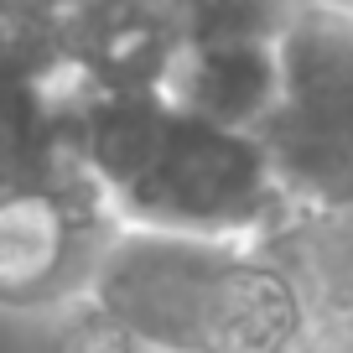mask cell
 <instances>
[{"instance_id": "cell-4", "label": "cell", "mask_w": 353, "mask_h": 353, "mask_svg": "<svg viewBox=\"0 0 353 353\" xmlns=\"http://www.w3.org/2000/svg\"><path fill=\"white\" fill-rule=\"evenodd\" d=\"M63 353H135V343L125 338L104 312H88V317L63 338Z\"/></svg>"}, {"instance_id": "cell-3", "label": "cell", "mask_w": 353, "mask_h": 353, "mask_svg": "<svg viewBox=\"0 0 353 353\" xmlns=\"http://www.w3.org/2000/svg\"><path fill=\"white\" fill-rule=\"evenodd\" d=\"M110 223L83 188L0 192V307H32L73 281L88 234Z\"/></svg>"}, {"instance_id": "cell-2", "label": "cell", "mask_w": 353, "mask_h": 353, "mask_svg": "<svg viewBox=\"0 0 353 353\" xmlns=\"http://www.w3.org/2000/svg\"><path fill=\"white\" fill-rule=\"evenodd\" d=\"M296 213L353 208V21L301 6L276 42V99L254 125Z\"/></svg>"}, {"instance_id": "cell-1", "label": "cell", "mask_w": 353, "mask_h": 353, "mask_svg": "<svg viewBox=\"0 0 353 353\" xmlns=\"http://www.w3.org/2000/svg\"><path fill=\"white\" fill-rule=\"evenodd\" d=\"M88 291L135 348L161 353H281L301 327V296L265 239L110 223Z\"/></svg>"}]
</instances>
